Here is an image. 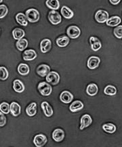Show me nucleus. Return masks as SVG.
<instances>
[{
	"instance_id": "423d86ee",
	"label": "nucleus",
	"mask_w": 122,
	"mask_h": 147,
	"mask_svg": "<svg viewBox=\"0 0 122 147\" xmlns=\"http://www.w3.org/2000/svg\"><path fill=\"white\" fill-rule=\"evenodd\" d=\"M67 33L68 36L71 39H77L80 37L81 31L80 28L77 26H71L67 30Z\"/></svg>"
},
{
	"instance_id": "f8f14e48",
	"label": "nucleus",
	"mask_w": 122,
	"mask_h": 147,
	"mask_svg": "<svg viewBox=\"0 0 122 147\" xmlns=\"http://www.w3.org/2000/svg\"><path fill=\"white\" fill-rule=\"evenodd\" d=\"M64 138H65V132L62 129H56L52 133V138L56 142H61L63 140Z\"/></svg>"
},
{
	"instance_id": "a211bd4d",
	"label": "nucleus",
	"mask_w": 122,
	"mask_h": 147,
	"mask_svg": "<svg viewBox=\"0 0 122 147\" xmlns=\"http://www.w3.org/2000/svg\"><path fill=\"white\" fill-rule=\"evenodd\" d=\"M84 104L82 103V102L80 100H75L71 104L69 107V109L71 112H78L84 109Z\"/></svg>"
},
{
	"instance_id": "4c0bfd02",
	"label": "nucleus",
	"mask_w": 122,
	"mask_h": 147,
	"mask_svg": "<svg viewBox=\"0 0 122 147\" xmlns=\"http://www.w3.org/2000/svg\"><path fill=\"white\" fill-rule=\"evenodd\" d=\"M2 1H2V0H1V1H0V2H1H1H2Z\"/></svg>"
},
{
	"instance_id": "7ed1b4c3",
	"label": "nucleus",
	"mask_w": 122,
	"mask_h": 147,
	"mask_svg": "<svg viewBox=\"0 0 122 147\" xmlns=\"http://www.w3.org/2000/svg\"><path fill=\"white\" fill-rule=\"evenodd\" d=\"M48 19L52 24H59L62 22V17L56 10H51L48 14Z\"/></svg>"
},
{
	"instance_id": "dca6fc26",
	"label": "nucleus",
	"mask_w": 122,
	"mask_h": 147,
	"mask_svg": "<svg viewBox=\"0 0 122 147\" xmlns=\"http://www.w3.org/2000/svg\"><path fill=\"white\" fill-rule=\"evenodd\" d=\"M121 18L117 16H114L111 17V18H109L107 21L106 22V24L107 26H109V27H117V26L119 25V24L121 23Z\"/></svg>"
},
{
	"instance_id": "72a5a7b5",
	"label": "nucleus",
	"mask_w": 122,
	"mask_h": 147,
	"mask_svg": "<svg viewBox=\"0 0 122 147\" xmlns=\"http://www.w3.org/2000/svg\"><path fill=\"white\" fill-rule=\"evenodd\" d=\"M113 33L117 39H122V25L117 26L114 29Z\"/></svg>"
},
{
	"instance_id": "e433bc0d",
	"label": "nucleus",
	"mask_w": 122,
	"mask_h": 147,
	"mask_svg": "<svg viewBox=\"0 0 122 147\" xmlns=\"http://www.w3.org/2000/svg\"><path fill=\"white\" fill-rule=\"evenodd\" d=\"M109 1L113 5H117L121 1V0H109Z\"/></svg>"
},
{
	"instance_id": "393cba45",
	"label": "nucleus",
	"mask_w": 122,
	"mask_h": 147,
	"mask_svg": "<svg viewBox=\"0 0 122 147\" xmlns=\"http://www.w3.org/2000/svg\"><path fill=\"white\" fill-rule=\"evenodd\" d=\"M12 35L14 39L19 40V39H21L24 37V35H25V32H24V30L19 29V28H16V29L13 30Z\"/></svg>"
},
{
	"instance_id": "1a4fd4ad",
	"label": "nucleus",
	"mask_w": 122,
	"mask_h": 147,
	"mask_svg": "<svg viewBox=\"0 0 122 147\" xmlns=\"http://www.w3.org/2000/svg\"><path fill=\"white\" fill-rule=\"evenodd\" d=\"M92 122V119L91 117L89 115L86 114L82 117L81 118V125H80V129L82 130L84 128L88 127V126L91 125Z\"/></svg>"
},
{
	"instance_id": "9b49d317",
	"label": "nucleus",
	"mask_w": 122,
	"mask_h": 147,
	"mask_svg": "<svg viewBox=\"0 0 122 147\" xmlns=\"http://www.w3.org/2000/svg\"><path fill=\"white\" fill-rule=\"evenodd\" d=\"M37 73L41 77H46L50 72V67L47 65H40L37 68Z\"/></svg>"
},
{
	"instance_id": "a878e982",
	"label": "nucleus",
	"mask_w": 122,
	"mask_h": 147,
	"mask_svg": "<svg viewBox=\"0 0 122 147\" xmlns=\"http://www.w3.org/2000/svg\"><path fill=\"white\" fill-rule=\"evenodd\" d=\"M46 4L52 10H56L60 7L59 0H47Z\"/></svg>"
},
{
	"instance_id": "412c9836",
	"label": "nucleus",
	"mask_w": 122,
	"mask_h": 147,
	"mask_svg": "<svg viewBox=\"0 0 122 147\" xmlns=\"http://www.w3.org/2000/svg\"><path fill=\"white\" fill-rule=\"evenodd\" d=\"M61 14L64 18L67 19H71L74 16V12L66 5H63L61 8Z\"/></svg>"
},
{
	"instance_id": "2f4dec72",
	"label": "nucleus",
	"mask_w": 122,
	"mask_h": 147,
	"mask_svg": "<svg viewBox=\"0 0 122 147\" xmlns=\"http://www.w3.org/2000/svg\"><path fill=\"white\" fill-rule=\"evenodd\" d=\"M0 111L2 112L3 113L7 115L10 112V105L8 103L3 102L0 105Z\"/></svg>"
},
{
	"instance_id": "f3484780",
	"label": "nucleus",
	"mask_w": 122,
	"mask_h": 147,
	"mask_svg": "<svg viewBox=\"0 0 122 147\" xmlns=\"http://www.w3.org/2000/svg\"><path fill=\"white\" fill-rule=\"evenodd\" d=\"M10 112L13 116L17 117L20 114L21 112V108L19 104H18L16 102H12L10 104Z\"/></svg>"
},
{
	"instance_id": "f257e3e1",
	"label": "nucleus",
	"mask_w": 122,
	"mask_h": 147,
	"mask_svg": "<svg viewBox=\"0 0 122 147\" xmlns=\"http://www.w3.org/2000/svg\"><path fill=\"white\" fill-rule=\"evenodd\" d=\"M26 16L30 22L34 23L39 20V13L36 9L31 8L26 11Z\"/></svg>"
},
{
	"instance_id": "20e7f679",
	"label": "nucleus",
	"mask_w": 122,
	"mask_h": 147,
	"mask_svg": "<svg viewBox=\"0 0 122 147\" xmlns=\"http://www.w3.org/2000/svg\"><path fill=\"white\" fill-rule=\"evenodd\" d=\"M95 19L99 23H104L109 19V13L103 10H98L95 14Z\"/></svg>"
},
{
	"instance_id": "39448f33",
	"label": "nucleus",
	"mask_w": 122,
	"mask_h": 147,
	"mask_svg": "<svg viewBox=\"0 0 122 147\" xmlns=\"http://www.w3.org/2000/svg\"><path fill=\"white\" fill-rule=\"evenodd\" d=\"M60 81V76L59 73L55 71H50L46 76V82L52 85H56L59 84Z\"/></svg>"
},
{
	"instance_id": "6ab92c4d",
	"label": "nucleus",
	"mask_w": 122,
	"mask_h": 147,
	"mask_svg": "<svg viewBox=\"0 0 122 147\" xmlns=\"http://www.w3.org/2000/svg\"><path fill=\"white\" fill-rule=\"evenodd\" d=\"M41 107H42L45 115L46 117H51L53 115V109L50 106L48 102H43L42 105H41Z\"/></svg>"
},
{
	"instance_id": "aec40b11",
	"label": "nucleus",
	"mask_w": 122,
	"mask_h": 147,
	"mask_svg": "<svg viewBox=\"0 0 122 147\" xmlns=\"http://www.w3.org/2000/svg\"><path fill=\"white\" fill-rule=\"evenodd\" d=\"M13 88L14 90L17 93H22L24 91L25 87L21 81L19 80H16L13 82Z\"/></svg>"
},
{
	"instance_id": "2eb2a0df",
	"label": "nucleus",
	"mask_w": 122,
	"mask_h": 147,
	"mask_svg": "<svg viewBox=\"0 0 122 147\" xmlns=\"http://www.w3.org/2000/svg\"><path fill=\"white\" fill-rule=\"evenodd\" d=\"M23 59L27 61H31L37 58V53L34 50H27L24 51L23 53Z\"/></svg>"
},
{
	"instance_id": "473e14b6",
	"label": "nucleus",
	"mask_w": 122,
	"mask_h": 147,
	"mask_svg": "<svg viewBox=\"0 0 122 147\" xmlns=\"http://www.w3.org/2000/svg\"><path fill=\"white\" fill-rule=\"evenodd\" d=\"M8 71H7V69L4 67H0V79L1 80H7L8 77Z\"/></svg>"
},
{
	"instance_id": "5701e85b",
	"label": "nucleus",
	"mask_w": 122,
	"mask_h": 147,
	"mask_svg": "<svg viewBox=\"0 0 122 147\" xmlns=\"http://www.w3.org/2000/svg\"><path fill=\"white\" fill-rule=\"evenodd\" d=\"M16 20L18 24H20L22 26H27L28 24V20L26 15H24L23 13H18L16 16Z\"/></svg>"
},
{
	"instance_id": "7c9ffc66",
	"label": "nucleus",
	"mask_w": 122,
	"mask_h": 147,
	"mask_svg": "<svg viewBox=\"0 0 122 147\" xmlns=\"http://www.w3.org/2000/svg\"><path fill=\"white\" fill-rule=\"evenodd\" d=\"M102 129L103 130L106 131V132L113 134L116 131L117 127H116V126L113 123H106L102 125Z\"/></svg>"
},
{
	"instance_id": "c756f323",
	"label": "nucleus",
	"mask_w": 122,
	"mask_h": 147,
	"mask_svg": "<svg viewBox=\"0 0 122 147\" xmlns=\"http://www.w3.org/2000/svg\"><path fill=\"white\" fill-rule=\"evenodd\" d=\"M16 48L18 50L20 51H23L24 49L27 48L28 46V41L26 39H21L18 40L16 42Z\"/></svg>"
},
{
	"instance_id": "f03ea898",
	"label": "nucleus",
	"mask_w": 122,
	"mask_h": 147,
	"mask_svg": "<svg viewBox=\"0 0 122 147\" xmlns=\"http://www.w3.org/2000/svg\"><path fill=\"white\" fill-rule=\"evenodd\" d=\"M38 90L41 94L44 96L50 95L52 92V86L48 83L42 82L39 83L38 85Z\"/></svg>"
},
{
	"instance_id": "b1692460",
	"label": "nucleus",
	"mask_w": 122,
	"mask_h": 147,
	"mask_svg": "<svg viewBox=\"0 0 122 147\" xmlns=\"http://www.w3.org/2000/svg\"><path fill=\"white\" fill-rule=\"evenodd\" d=\"M26 113L27 115L33 117L37 113V104L35 102H32L30 104L26 109Z\"/></svg>"
},
{
	"instance_id": "bb28decb",
	"label": "nucleus",
	"mask_w": 122,
	"mask_h": 147,
	"mask_svg": "<svg viewBox=\"0 0 122 147\" xmlns=\"http://www.w3.org/2000/svg\"><path fill=\"white\" fill-rule=\"evenodd\" d=\"M18 72L21 75H27L30 72L29 67L27 64L21 63L18 67Z\"/></svg>"
},
{
	"instance_id": "4be33fe9",
	"label": "nucleus",
	"mask_w": 122,
	"mask_h": 147,
	"mask_svg": "<svg viewBox=\"0 0 122 147\" xmlns=\"http://www.w3.org/2000/svg\"><path fill=\"white\" fill-rule=\"evenodd\" d=\"M98 91V88L97 85L95 84H89L86 88V92L90 96H94L96 95Z\"/></svg>"
},
{
	"instance_id": "6e6552de",
	"label": "nucleus",
	"mask_w": 122,
	"mask_h": 147,
	"mask_svg": "<svg viewBox=\"0 0 122 147\" xmlns=\"http://www.w3.org/2000/svg\"><path fill=\"white\" fill-rule=\"evenodd\" d=\"M100 63V59L97 56H91L88 60V67L90 69H95Z\"/></svg>"
},
{
	"instance_id": "cd10ccee",
	"label": "nucleus",
	"mask_w": 122,
	"mask_h": 147,
	"mask_svg": "<svg viewBox=\"0 0 122 147\" xmlns=\"http://www.w3.org/2000/svg\"><path fill=\"white\" fill-rule=\"evenodd\" d=\"M69 43V39L67 36H61L56 39V44L58 46L63 48V47H66Z\"/></svg>"
},
{
	"instance_id": "9d476101",
	"label": "nucleus",
	"mask_w": 122,
	"mask_h": 147,
	"mask_svg": "<svg viewBox=\"0 0 122 147\" xmlns=\"http://www.w3.org/2000/svg\"><path fill=\"white\" fill-rule=\"evenodd\" d=\"M60 100L65 104H69L73 101V95L69 91H64L60 95Z\"/></svg>"
},
{
	"instance_id": "0eeeda50",
	"label": "nucleus",
	"mask_w": 122,
	"mask_h": 147,
	"mask_svg": "<svg viewBox=\"0 0 122 147\" xmlns=\"http://www.w3.org/2000/svg\"><path fill=\"white\" fill-rule=\"evenodd\" d=\"M48 139L44 134H38L35 136L33 139V143L37 147H42L47 143Z\"/></svg>"
},
{
	"instance_id": "c9c22d12",
	"label": "nucleus",
	"mask_w": 122,
	"mask_h": 147,
	"mask_svg": "<svg viewBox=\"0 0 122 147\" xmlns=\"http://www.w3.org/2000/svg\"><path fill=\"white\" fill-rule=\"evenodd\" d=\"M5 123H6V118L4 115V113L1 112L0 113V126L3 127L5 125Z\"/></svg>"
},
{
	"instance_id": "f704fd0d",
	"label": "nucleus",
	"mask_w": 122,
	"mask_h": 147,
	"mask_svg": "<svg viewBox=\"0 0 122 147\" xmlns=\"http://www.w3.org/2000/svg\"><path fill=\"white\" fill-rule=\"evenodd\" d=\"M8 12V8L5 5H0V18H3L6 16Z\"/></svg>"
},
{
	"instance_id": "c85d7f7f",
	"label": "nucleus",
	"mask_w": 122,
	"mask_h": 147,
	"mask_svg": "<svg viewBox=\"0 0 122 147\" xmlns=\"http://www.w3.org/2000/svg\"><path fill=\"white\" fill-rule=\"evenodd\" d=\"M117 88L115 86H111V85H109V86H106L104 89V93L106 95L108 96H114L117 94Z\"/></svg>"
},
{
	"instance_id": "4468645a",
	"label": "nucleus",
	"mask_w": 122,
	"mask_h": 147,
	"mask_svg": "<svg viewBox=\"0 0 122 147\" xmlns=\"http://www.w3.org/2000/svg\"><path fill=\"white\" fill-rule=\"evenodd\" d=\"M90 44L91 45V48L93 51L99 50L102 47L100 41L95 37H91L90 38Z\"/></svg>"
},
{
	"instance_id": "ddd939ff",
	"label": "nucleus",
	"mask_w": 122,
	"mask_h": 147,
	"mask_svg": "<svg viewBox=\"0 0 122 147\" xmlns=\"http://www.w3.org/2000/svg\"><path fill=\"white\" fill-rule=\"evenodd\" d=\"M52 48V42L49 39H44L40 43V49L42 53H46Z\"/></svg>"
}]
</instances>
